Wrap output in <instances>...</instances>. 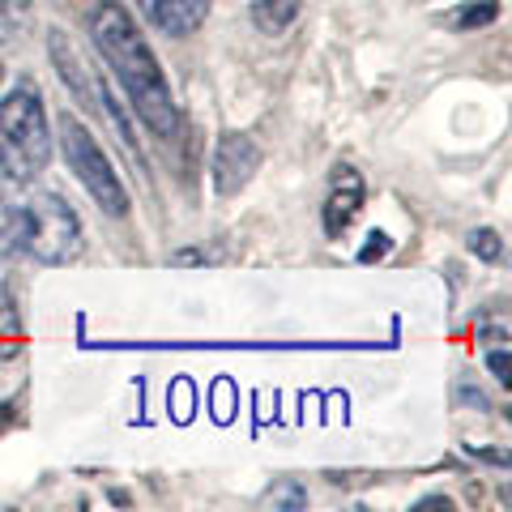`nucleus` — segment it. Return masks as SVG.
I'll use <instances>...</instances> for the list:
<instances>
[{"instance_id": "423d86ee", "label": "nucleus", "mask_w": 512, "mask_h": 512, "mask_svg": "<svg viewBox=\"0 0 512 512\" xmlns=\"http://www.w3.org/2000/svg\"><path fill=\"white\" fill-rule=\"evenodd\" d=\"M363 201H367V184H363V175L355 167H346L338 163L329 175V192H325V210H320V218H325V231L338 239L350 222L359 218L363 210Z\"/></svg>"}, {"instance_id": "0eeeda50", "label": "nucleus", "mask_w": 512, "mask_h": 512, "mask_svg": "<svg viewBox=\"0 0 512 512\" xmlns=\"http://www.w3.org/2000/svg\"><path fill=\"white\" fill-rule=\"evenodd\" d=\"M47 52H52V64H56L60 82L69 86V94H73L77 103H86L90 111H94V107H103V103H99V86H94V77H90V69H86V60L77 56V47H73V39L64 35V30H52V35H47Z\"/></svg>"}, {"instance_id": "7ed1b4c3", "label": "nucleus", "mask_w": 512, "mask_h": 512, "mask_svg": "<svg viewBox=\"0 0 512 512\" xmlns=\"http://www.w3.org/2000/svg\"><path fill=\"white\" fill-rule=\"evenodd\" d=\"M56 133H60V158H64V167L77 175V184L90 192L94 205H99L107 218H128V210H133V201H128V188L120 184V175H116V167H111V158L103 154L99 137L90 133V124L77 120L73 111H64L60 124H56Z\"/></svg>"}, {"instance_id": "aec40b11", "label": "nucleus", "mask_w": 512, "mask_h": 512, "mask_svg": "<svg viewBox=\"0 0 512 512\" xmlns=\"http://www.w3.org/2000/svg\"><path fill=\"white\" fill-rule=\"evenodd\" d=\"M0 82H5V60H0Z\"/></svg>"}, {"instance_id": "f8f14e48", "label": "nucleus", "mask_w": 512, "mask_h": 512, "mask_svg": "<svg viewBox=\"0 0 512 512\" xmlns=\"http://www.w3.org/2000/svg\"><path fill=\"white\" fill-rule=\"evenodd\" d=\"M466 248H470L483 265H504V239L495 235L491 227H474V231H466Z\"/></svg>"}, {"instance_id": "20e7f679", "label": "nucleus", "mask_w": 512, "mask_h": 512, "mask_svg": "<svg viewBox=\"0 0 512 512\" xmlns=\"http://www.w3.org/2000/svg\"><path fill=\"white\" fill-rule=\"evenodd\" d=\"M82 218L60 192H26V256L39 265H69L82 256Z\"/></svg>"}, {"instance_id": "6e6552de", "label": "nucleus", "mask_w": 512, "mask_h": 512, "mask_svg": "<svg viewBox=\"0 0 512 512\" xmlns=\"http://www.w3.org/2000/svg\"><path fill=\"white\" fill-rule=\"evenodd\" d=\"M0 256H26V188L0 175Z\"/></svg>"}, {"instance_id": "a211bd4d", "label": "nucleus", "mask_w": 512, "mask_h": 512, "mask_svg": "<svg viewBox=\"0 0 512 512\" xmlns=\"http://www.w3.org/2000/svg\"><path fill=\"white\" fill-rule=\"evenodd\" d=\"M13 419H18V406H13V402H0V436H5V431L13 427Z\"/></svg>"}, {"instance_id": "9b49d317", "label": "nucleus", "mask_w": 512, "mask_h": 512, "mask_svg": "<svg viewBox=\"0 0 512 512\" xmlns=\"http://www.w3.org/2000/svg\"><path fill=\"white\" fill-rule=\"evenodd\" d=\"M500 18V0H474V5H461L448 13V26L453 30H483Z\"/></svg>"}, {"instance_id": "4468645a", "label": "nucleus", "mask_w": 512, "mask_h": 512, "mask_svg": "<svg viewBox=\"0 0 512 512\" xmlns=\"http://www.w3.org/2000/svg\"><path fill=\"white\" fill-rule=\"evenodd\" d=\"M265 508H308V491H303V483H286V478H282V483H274V487H269L265 491V500H261Z\"/></svg>"}, {"instance_id": "6ab92c4d", "label": "nucleus", "mask_w": 512, "mask_h": 512, "mask_svg": "<svg viewBox=\"0 0 512 512\" xmlns=\"http://www.w3.org/2000/svg\"><path fill=\"white\" fill-rule=\"evenodd\" d=\"M414 508H419V512H427V508H453V500H440V495H431V500H419Z\"/></svg>"}, {"instance_id": "f03ea898", "label": "nucleus", "mask_w": 512, "mask_h": 512, "mask_svg": "<svg viewBox=\"0 0 512 512\" xmlns=\"http://www.w3.org/2000/svg\"><path fill=\"white\" fill-rule=\"evenodd\" d=\"M52 163V124L35 82H18L0 99V175L13 184L39 180Z\"/></svg>"}, {"instance_id": "ddd939ff", "label": "nucleus", "mask_w": 512, "mask_h": 512, "mask_svg": "<svg viewBox=\"0 0 512 512\" xmlns=\"http://www.w3.org/2000/svg\"><path fill=\"white\" fill-rule=\"evenodd\" d=\"M22 346V320H18V308L0 295V355H13V350Z\"/></svg>"}, {"instance_id": "2eb2a0df", "label": "nucleus", "mask_w": 512, "mask_h": 512, "mask_svg": "<svg viewBox=\"0 0 512 512\" xmlns=\"http://www.w3.org/2000/svg\"><path fill=\"white\" fill-rule=\"evenodd\" d=\"M384 248H389V235H384V231H372V239H367V248L359 252V261H367V265L380 261V252H384Z\"/></svg>"}, {"instance_id": "f257e3e1", "label": "nucleus", "mask_w": 512, "mask_h": 512, "mask_svg": "<svg viewBox=\"0 0 512 512\" xmlns=\"http://www.w3.org/2000/svg\"><path fill=\"white\" fill-rule=\"evenodd\" d=\"M90 39L99 47V56L107 60V69L120 77V90H124V99L133 103L137 120L146 124L154 137L180 133L184 116H180V107H175L163 64L150 52L146 30L137 26V18L120 0H99V5L90 9Z\"/></svg>"}, {"instance_id": "1a4fd4ad", "label": "nucleus", "mask_w": 512, "mask_h": 512, "mask_svg": "<svg viewBox=\"0 0 512 512\" xmlns=\"http://www.w3.org/2000/svg\"><path fill=\"white\" fill-rule=\"evenodd\" d=\"M146 13L167 39H184L192 30H201L210 0H146Z\"/></svg>"}, {"instance_id": "9d476101", "label": "nucleus", "mask_w": 512, "mask_h": 512, "mask_svg": "<svg viewBox=\"0 0 512 512\" xmlns=\"http://www.w3.org/2000/svg\"><path fill=\"white\" fill-rule=\"evenodd\" d=\"M303 13V0H256L252 5V26L261 30V35H286Z\"/></svg>"}, {"instance_id": "f3484780", "label": "nucleus", "mask_w": 512, "mask_h": 512, "mask_svg": "<svg viewBox=\"0 0 512 512\" xmlns=\"http://www.w3.org/2000/svg\"><path fill=\"white\" fill-rule=\"evenodd\" d=\"M188 261H192V265H205V252H201V248H180V252L171 256V265H188Z\"/></svg>"}, {"instance_id": "39448f33", "label": "nucleus", "mask_w": 512, "mask_h": 512, "mask_svg": "<svg viewBox=\"0 0 512 512\" xmlns=\"http://www.w3.org/2000/svg\"><path fill=\"white\" fill-rule=\"evenodd\" d=\"M261 171V146L248 133H222L214 146V192L218 197H235L239 188Z\"/></svg>"}, {"instance_id": "dca6fc26", "label": "nucleus", "mask_w": 512, "mask_h": 512, "mask_svg": "<svg viewBox=\"0 0 512 512\" xmlns=\"http://www.w3.org/2000/svg\"><path fill=\"white\" fill-rule=\"evenodd\" d=\"M487 367H491L495 376H500V384L508 389V350H504V346H500V350H491V355H487Z\"/></svg>"}]
</instances>
